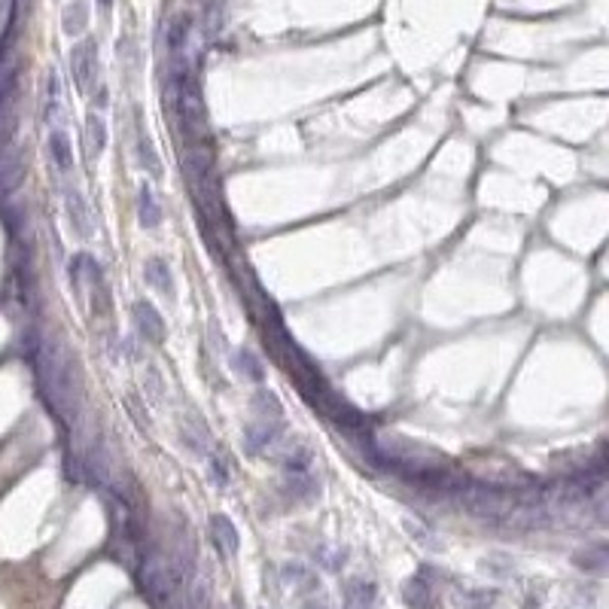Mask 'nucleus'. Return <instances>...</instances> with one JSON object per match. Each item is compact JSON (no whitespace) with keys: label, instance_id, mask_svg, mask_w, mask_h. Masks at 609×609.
I'll list each match as a JSON object with an SVG mask.
<instances>
[{"label":"nucleus","instance_id":"nucleus-1","mask_svg":"<svg viewBox=\"0 0 609 609\" xmlns=\"http://www.w3.org/2000/svg\"><path fill=\"white\" fill-rule=\"evenodd\" d=\"M28 360L34 366L37 390H40L43 403L58 418L68 433L77 430L79 408H83V381H79V366L73 360L58 336L52 332H31L28 341Z\"/></svg>","mask_w":609,"mask_h":609},{"label":"nucleus","instance_id":"nucleus-2","mask_svg":"<svg viewBox=\"0 0 609 609\" xmlns=\"http://www.w3.org/2000/svg\"><path fill=\"white\" fill-rule=\"evenodd\" d=\"M189 570L177 558H168L162 552L144 555L138 563V585L144 591L146 604L153 609H171L183 585L189 582Z\"/></svg>","mask_w":609,"mask_h":609},{"label":"nucleus","instance_id":"nucleus-3","mask_svg":"<svg viewBox=\"0 0 609 609\" xmlns=\"http://www.w3.org/2000/svg\"><path fill=\"white\" fill-rule=\"evenodd\" d=\"M455 496L470 515L491 518V521H506L512 515V509L518 506V503L512 500V494H506L503 488L475 485V481H463L460 488H455Z\"/></svg>","mask_w":609,"mask_h":609},{"label":"nucleus","instance_id":"nucleus-4","mask_svg":"<svg viewBox=\"0 0 609 609\" xmlns=\"http://www.w3.org/2000/svg\"><path fill=\"white\" fill-rule=\"evenodd\" d=\"M71 73L79 92L92 95L95 79H98V46H95V40H83L71 49Z\"/></svg>","mask_w":609,"mask_h":609},{"label":"nucleus","instance_id":"nucleus-5","mask_svg":"<svg viewBox=\"0 0 609 609\" xmlns=\"http://www.w3.org/2000/svg\"><path fill=\"white\" fill-rule=\"evenodd\" d=\"M25 180V155L13 140L0 144V198L16 196Z\"/></svg>","mask_w":609,"mask_h":609},{"label":"nucleus","instance_id":"nucleus-6","mask_svg":"<svg viewBox=\"0 0 609 609\" xmlns=\"http://www.w3.org/2000/svg\"><path fill=\"white\" fill-rule=\"evenodd\" d=\"M131 321H135L138 336L144 341H150V345H165L168 323L150 302H135V308H131Z\"/></svg>","mask_w":609,"mask_h":609},{"label":"nucleus","instance_id":"nucleus-7","mask_svg":"<svg viewBox=\"0 0 609 609\" xmlns=\"http://www.w3.org/2000/svg\"><path fill=\"white\" fill-rule=\"evenodd\" d=\"M71 280H73V289H77V296H98L101 293V265L95 263L88 254H79L73 256L71 263Z\"/></svg>","mask_w":609,"mask_h":609},{"label":"nucleus","instance_id":"nucleus-8","mask_svg":"<svg viewBox=\"0 0 609 609\" xmlns=\"http://www.w3.org/2000/svg\"><path fill=\"white\" fill-rule=\"evenodd\" d=\"M64 211H68V220H71V229L77 232L79 238H88L92 235V213H88V204L83 198V192L77 187H64Z\"/></svg>","mask_w":609,"mask_h":609},{"label":"nucleus","instance_id":"nucleus-9","mask_svg":"<svg viewBox=\"0 0 609 609\" xmlns=\"http://www.w3.org/2000/svg\"><path fill=\"white\" fill-rule=\"evenodd\" d=\"M280 436V421L278 418H263L256 423H250L247 430H244V448L250 451V455H263L269 445L278 442Z\"/></svg>","mask_w":609,"mask_h":609},{"label":"nucleus","instance_id":"nucleus-10","mask_svg":"<svg viewBox=\"0 0 609 609\" xmlns=\"http://www.w3.org/2000/svg\"><path fill=\"white\" fill-rule=\"evenodd\" d=\"M211 542L217 546L222 558H235L238 548H241V537H238V527L232 524V518L226 515L211 518Z\"/></svg>","mask_w":609,"mask_h":609},{"label":"nucleus","instance_id":"nucleus-11","mask_svg":"<svg viewBox=\"0 0 609 609\" xmlns=\"http://www.w3.org/2000/svg\"><path fill=\"white\" fill-rule=\"evenodd\" d=\"M573 563L585 573H604V570H609V546L606 542H594V546L579 548L573 555Z\"/></svg>","mask_w":609,"mask_h":609},{"label":"nucleus","instance_id":"nucleus-12","mask_svg":"<svg viewBox=\"0 0 609 609\" xmlns=\"http://www.w3.org/2000/svg\"><path fill=\"white\" fill-rule=\"evenodd\" d=\"M146 280H150V287L159 296L174 299V274H171V265L165 263V259L153 256L150 263H146Z\"/></svg>","mask_w":609,"mask_h":609},{"label":"nucleus","instance_id":"nucleus-13","mask_svg":"<svg viewBox=\"0 0 609 609\" xmlns=\"http://www.w3.org/2000/svg\"><path fill=\"white\" fill-rule=\"evenodd\" d=\"M232 369L241 378H247V381H254V384H263L265 381V366H263V360L254 354V351H247V347H241V351H235L232 356Z\"/></svg>","mask_w":609,"mask_h":609},{"label":"nucleus","instance_id":"nucleus-14","mask_svg":"<svg viewBox=\"0 0 609 609\" xmlns=\"http://www.w3.org/2000/svg\"><path fill=\"white\" fill-rule=\"evenodd\" d=\"M375 604V585L366 579H351L345 588V609H372Z\"/></svg>","mask_w":609,"mask_h":609},{"label":"nucleus","instance_id":"nucleus-15","mask_svg":"<svg viewBox=\"0 0 609 609\" xmlns=\"http://www.w3.org/2000/svg\"><path fill=\"white\" fill-rule=\"evenodd\" d=\"M138 220L144 229H155L162 222V204L150 187H140L138 192Z\"/></svg>","mask_w":609,"mask_h":609},{"label":"nucleus","instance_id":"nucleus-16","mask_svg":"<svg viewBox=\"0 0 609 609\" xmlns=\"http://www.w3.org/2000/svg\"><path fill=\"white\" fill-rule=\"evenodd\" d=\"M49 155L52 162H55V168L62 171V174H68L73 168V150H71V138L64 135L62 129H55L49 135Z\"/></svg>","mask_w":609,"mask_h":609},{"label":"nucleus","instance_id":"nucleus-17","mask_svg":"<svg viewBox=\"0 0 609 609\" xmlns=\"http://www.w3.org/2000/svg\"><path fill=\"white\" fill-rule=\"evenodd\" d=\"M62 28L68 37H79L88 28V4L86 0H73V4L64 6L62 16Z\"/></svg>","mask_w":609,"mask_h":609},{"label":"nucleus","instance_id":"nucleus-18","mask_svg":"<svg viewBox=\"0 0 609 609\" xmlns=\"http://www.w3.org/2000/svg\"><path fill=\"white\" fill-rule=\"evenodd\" d=\"M86 146H88V155H101V150L107 146V125H104V119L95 113L86 116Z\"/></svg>","mask_w":609,"mask_h":609},{"label":"nucleus","instance_id":"nucleus-19","mask_svg":"<svg viewBox=\"0 0 609 609\" xmlns=\"http://www.w3.org/2000/svg\"><path fill=\"white\" fill-rule=\"evenodd\" d=\"M138 159H140V165H144L146 171H153L155 177H162V165H159V155H155L153 150V144H150V138H146V129H144V119L138 116Z\"/></svg>","mask_w":609,"mask_h":609},{"label":"nucleus","instance_id":"nucleus-20","mask_svg":"<svg viewBox=\"0 0 609 609\" xmlns=\"http://www.w3.org/2000/svg\"><path fill=\"white\" fill-rule=\"evenodd\" d=\"M405 600L412 609H430L433 606V594H430V585L423 579H412L405 585Z\"/></svg>","mask_w":609,"mask_h":609},{"label":"nucleus","instance_id":"nucleus-21","mask_svg":"<svg viewBox=\"0 0 609 609\" xmlns=\"http://www.w3.org/2000/svg\"><path fill=\"white\" fill-rule=\"evenodd\" d=\"M254 405H256V412H259V418H284V412H280V403H278V396L269 390H259L256 393V399H254Z\"/></svg>","mask_w":609,"mask_h":609},{"label":"nucleus","instance_id":"nucleus-22","mask_svg":"<svg viewBox=\"0 0 609 609\" xmlns=\"http://www.w3.org/2000/svg\"><path fill=\"white\" fill-rule=\"evenodd\" d=\"M311 463H314V455L308 448H293L284 460V470L289 472H311Z\"/></svg>","mask_w":609,"mask_h":609},{"label":"nucleus","instance_id":"nucleus-23","mask_svg":"<svg viewBox=\"0 0 609 609\" xmlns=\"http://www.w3.org/2000/svg\"><path fill=\"white\" fill-rule=\"evenodd\" d=\"M597 521L609 527V496H604V500L597 503Z\"/></svg>","mask_w":609,"mask_h":609},{"label":"nucleus","instance_id":"nucleus-24","mask_svg":"<svg viewBox=\"0 0 609 609\" xmlns=\"http://www.w3.org/2000/svg\"><path fill=\"white\" fill-rule=\"evenodd\" d=\"M101 4V10H110V6H113V0H98Z\"/></svg>","mask_w":609,"mask_h":609}]
</instances>
